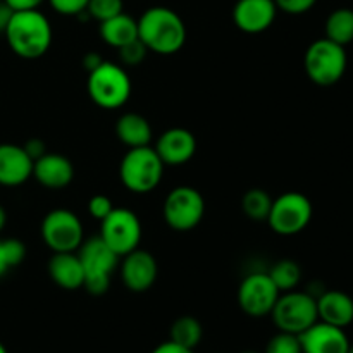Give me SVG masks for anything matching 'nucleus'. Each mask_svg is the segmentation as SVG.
Returning <instances> with one entry per match:
<instances>
[{
    "label": "nucleus",
    "mask_w": 353,
    "mask_h": 353,
    "mask_svg": "<svg viewBox=\"0 0 353 353\" xmlns=\"http://www.w3.org/2000/svg\"><path fill=\"white\" fill-rule=\"evenodd\" d=\"M269 278L279 290V293L292 292V290L299 288L300 281H302V268L296 264L292 259H283L278 261L271 269H269Z\"/></svg>",
    "instance_id": "25"
},
{
    "label": "nucleus",
    "mask_w": 353,
    "mask_h": 353,
    "mask_svg": "<svg viewBox=\"0 0 353 353\" xmlns=\"http://www.w3.org/2000/svg\"><path fill=\"white\" fill-rule=\"evenodd\" d=\"M6 224H7V212L6 209L0 205V233H2V230L6 228Z\"/></svg>",
    "instance_id": "40"
},
{
    "label": "nucleus",
    "mask_w": 353,
    "mask_h": 353,
    "mask_svg": "<svg viewBox=\"0 0 353 353\" xmlns=\"http://www.w3.org/2000/svg\"><path fill=\"white\" fill-rule=\"evenodd\" d=\"M3 34L10 50L28 61L47 54L54 38L50 21L38 9L14 10Z\"/></svg>",
    "instance_id": "2"
},
{
    "label": "nucleus",
    "mask_w": 353,
    "mask_h": 353,
    "mask_svg": "<svg viewBox=\"0 0 353 353\" xmlns=\"http://www.w3.org/2000/svg\"><path fill=\"white\" fill-rule=\"evenodd\" d=\"M269 316L274 321L278 331L299 336L319 321L316 296L310 295L309 292H299V290L279 293L278 302L272 307Z\"/></svg>",
    "instance_id": "7"
},
{
    "label": "nucleus",
    "mask_w": 353,
    "mask_h": 353,
    "mask_svg": "<svg viewBox=\"0 0 353 353\" xmlns=\"http://www.w3.org/2000/svg\"><path fill=\"white\" fill-rule=\"evenodd\" d=\"M164 162L150 145L128 148L119 164V178L124 188L137 195L150 193L161 185L164 176Z\"/></svg>",
    "instance_id": "3"
},
{
    "label": "nucleus",
    "mask_w": 353,
    "mask_h": 353,
    "mask_svg": "<svg viewBox=\"0 0 353 353\" xmlns=\"http://www.w3.org/2000/svg\"><path fill=\"white\" fill-rule=\"evenodd\" d=\"M41 238L54 254L78 252L85 241L83 223L72 210L54 209L41 221Z\"/></svg>",
    "instance_id": "11"
},
{
    "label": "nucleus",
    "mask_w": 353,
    "mask_h": 353,
    "mask_svg": "<svg viewBox=\"0 0 353 353\" xmlns=\"http://www.w3.org/2000/svg\"><path fill=\"white\" fill-rule=\"evenodd\" d=\"M348 353H353V343H350V348H348Z\"/></svg>",
    "instance_id": "43"
},
{
    "label": "nucleus",
    "mask_w": 353,
    "mask_h": 353,
    "mask_svg": "<svg viewBox=\"0 0 353 353\" xmlns=\"http://www.w3.org/2000/svg\"><path fill=\"white\" fill-rule=\"evenodd\" d=\"M203 338V327L200 321L193 316H183L172 323L169 330V340L174 341L176 345L195 350Z\"/></svg>",
    "instance_id": "24"
},
{
    "label": "nucleus",
    "mask_w": 353,
    "mask_h": 353,
    "mask_svg": "<svg viewBox=\"0 0 353 353\" xmlns=\"http://www.w3.org/2000/svg\"><path fill=\"white\" fill-rule=\"evenodd\" d=\"M47 271L52 281L59 288L65 290V292H74V290L83 288L85 272H83L78 252H59V254H54L48 261Z\"/></svg>",
    "instance_id": "20"
},
{
    "label": "nucleus",
    "mask_w": 353,
    "mask_h": 353,
    "mask_svg": "<svg viewBox=\"0 0 353 353\" xmlns=\"http://www.w3.org/2000/svg\"><path fill=\"white\" fill-rule=\"evenodd\" d=\"M9 269H12V265H10L9 257H7L6 247H3V240H0V278L6 276V272L9 271Z\"/></svg>",
    "instance_id": "39"
},
{
    "label": "nucleus",
    "mask_w": 353,
    "mask_h": 353,
    "mask_svg": "<svg viewBox=\"0 0 353 353\" xmlns=\"http://www.w3.org/2000/svg\"><path fill=\"white\" fill-rule=\"evenodd\" d=\"M162 214L171 230L179 233L192 231L205 216V199L193 186H176L165 196Z\"/></svg>",
    "instance_id": "9"
},
{
    "label": "nucleus",
    "mask_w": 353,
    "mask_h": 353,
    "mask_svg": "<svg viewBox=\"0 0 353 353\" xmlns=\"http://www.w3.org/2000/svg\"><path fill=\"white\" fill-rule=\"evenodd\" d=\"M2 2L12 10H31L38 9L45 0H2Z\"/></svg>",
    "instance_id": "35"
},
{
    "label": "nucleus",
    "mask_w": 353,
    "mask_h": 353,
    "mask_svg": "<svg viewBox=\"0 0 353 353\" xmlns=\"http://www.w3.org/2000/svg\"><path fill=\"white\" fill-rule=\"evenodd\" d=\"M100 38L103 43L112 48H121L131 41L138 40V21L130 14L121 12L110 19L102 21L99 28Z\"/></svg>",
    "instance_id": "21"
},
{
    "label": "nucleus",
    "mask_w": 353,
    "mask_h": 353,
    "mask_svg": "<svg viewBox=\"0 0 353 353\" xmlns=\"http://www.w3.org/2000/svg\"><path fill=\"white\" fill-rule=\"evenodd\" d=\"M241 353H259V352H255V350H245V352H241Z\"/></svg>",
    "instance_id": "42"
},
{
    "label": "nucleus",
    "mask_w": 353,
    "mask_h": 353,
    "mask_svg": "<svg viewBox=\"0 0 353 353\" xmlns=\"http://www.w3.org/2000/svg\"><path fill=\"white\" fill-rule=\"evenodd\" d=\"M314 216L312 202L300 192H286L272 200L271 212L265 223L276 234L295 236L310 224Z\"/></svg>",
    "instance_id": "8"
},
{
    "label": "nucleus",
    "mask_w": 353,
    "mask_h": 353,
    "mask_svg": "<svg viewBox=\"0 0 353 353\" xmlns=\"http://www.w3.org/2000/svg\"><path fill=\"white\" fill-rule=\"evenodd\" d=\"M33 178V161L21 145L0 143V185L21 186Z\"/></svg>",
    "instance_id": "17"
},
{
    "label": "nucleus",
    "mask_w": 353,
    "mask_h": 353,
    "mask_svg": "<svg viewBox=\"0 0 353 353\" xmlns=\"http://www.w3.org/2000/svg\"><path fill=\"white\" fill-rule=\"evenodd\" d=\"M23 148L26 150V154L30 155L31 161H37V159H40L41 155L47 154V150H45V143L41 140H38V138H33V140H28L26 143L23 145Z\"/></svg>",
    "instance_id": "34"
},
{
    "label": "nucleus",
    "mask_w": 353,
    "mask_h": 353,
    "mask_svg": "<svg viewBox=\"0 0 353 353\" xmlns=\"http://www.w3.org/2000/svg\"><path fill=\"white\" fill-rule=\"evenodd\" d=\"M154 148L164 165H183L195 155L196 138L186 128H171L159 137Z\"/></svg>",
    "instance_id": "16"
},
{
    "label": "nucleus",
    "mask_w": 353,
    "mask_h": 353,
    "mask_svg": "<svg viewBox=\"0 0 353 353\" xmlns=\"http://www.w3.org/2000/svg\"><path fill=\"white\" fill-rule=\"evenodd\" d=\"M278 16L274 0H238L233 7V21L238 30L257 34L269 30Z\"/></svg>",
    "instance_id": "14"
},
{
    "label": "nucleus",
    "mask_w": 353,
    "mask_h": 353,
    "mask_svg": "<svg viewBox=\"0 0 353 353\" xmlns=\"http://www.w3.org/2000/svg\"><path fill=\"white\" fill-rule=\"evenodd\" d=\"M279 299V290L268 272H252L245 276L238 288V305L250 317H265Z\"/></svg>",
    "instance_id": "12"
},
{
    "label": "nucleus",
    "mask_w": 353,
    "mask_h": 353,
    "mask_svg": "<svg viewBox=\"0 0 353 353\" xmlns=\"http://www.w3.org/2000/svg\"><path fill=\"white\" fill-rule=\"evenodd\" d=\"M100 238L119 257L140 248L141 223L137 214L130 209H116L100 221Z\"/></svg>",
    "instance_id": "10"
},
{
    "label": "nucleus",
    "mask_w": 353,
    "mask_h": 353,
    "mask_svg": "<svg viewBox=\"0 0 353 353\" xmlns=\"http://www.w3.org/2000/svg\"><path fill=\"white\" fill-rule=\"evenodd\" d=\"M150 353H195V352L190 350V348L181 347V345H176L174 341L169 340V341H164V343H161L159 347H155Z\"/></svg>",
    "instance_id": "36"
},
{
    "label": "nucleus",
    "mask_w": 353,
    "mask_h": 353,
    "mask_svg": "<svg viewBox=\"0 0 353 353\" xmlns=\"http://www.w3.org/2000/svg\"><path fill=\"white\" fill-rule=\"evenodd\" d=\"M278 10L290 14V16H300L312 9L317 0H274Z\"/></svg>",
    "instance_id": "32"
},
{
    "label": "nucleus",
    "mask_w": 353,
    "mask_h": 353,
    "mask_svg": "<svg viewBox=\"0 0 353 353\" xmlns=\"http://www.w3.org/2000/svg\"><path fill=\"white\" fill-rule=\"evenodd\" d=\"M90 0H48L52 9L62 16H79L85 12Z\"/></svg>",
    "instance_id": "30"
},
{
    "label": "nucleus",
    "mask_w": 353,
    "mask_h": 353,
    "mask_svg": "<svg viewBox=\"0 0 353 353\" xmlns=\"http://www.w3.org/2000/svg\"><path fill=\"white\" fill-rule=\"evenodd\" d=\"M121 12H124L123 0H90L88 6H86L88 17L99 21V23L110 19Z\"/></svg>",
    "instance_id": "27"
},
{
    "label": "nucleus",
    "mask_w": 353,
    "mask_h": 353,
    "mask_svg": "<svg viewBox=\"0 0 353 353\" xmlns=\"http://www.w3.org/2000/svg\"><path fill=\"white\" fill-rule=\"evenodd\" d=\"M324 31H326L327 40L341 45V47L350 45L353 41V9L340 7V9L333 10L327 16Z\"/></svg>",
    "instance_id": "23"
},
{
    "label": "nucleus",
    "mask_w": 353,
    "mask_h": 353,
    "mask_svg": "<svg viewBox=\"0 0 353 353\" xmlns=\"http://www.w3.org/2000/svg\"><path fill=\"white\" fill-rule=\"evenodd\" d=\"M302 353H348L350 340L343 327L317 321L316 324L299 334Z\"/></svg>",
    "instance_id": "15"
},
{
    "label": "nucleus",
    "mask_w": 353,
    "mask_h": 353,
    "mask_svg": "<svg viewBox=\"0 0 353 353\" xmlns=\"http://www.w3.org/2000/svg\"><path fill=\"white\" fill-rule=\"evenodd\" d=\"M14 10L10 9L9 6H6V3H0V33H3L7 28V24H9L10 21V16H12Z\"/></svg>",
    "instance_id": "38"
},
{
    "label": "nucleus",
    "mask_w": 353,
    "mask_h": 353,
    "mask_svg": "<svg viewBox=\"0 0 353 353\" xmlns=\"http://www.w3.org/2000/svg\"><path fill=\"white\" fill-rule=\"evenodd\" d=\"M33 178L48 190H62L74 179V165L62 154H45L33 162Z\"/></svg>",
    "instance_id": "18"
},
{
    "label": "nucleus",
    "mask_w": 353,
    "mask_h": 353,
    "mask_svg": "<svg viewBox=\"0 0 353 353\" xmlns=\"http://www.w3.org/2000/svg\"><path fill=\"white\" fill-rule=\"evenodd\" d=\"M116 137L128 148H137L150 145L152 126L147 117L137 112H126L117 119Z\"/></svg>",
    "instance_id": "22"
},
{
    "label": "nucleus",
    "mask_w": 353,
    "mask_h": 353,
    "mask_svg": "<svg viewBox=\"0 0 353 353\" xmlns=\"http://www.w3.org/2000/svg\"><path fill=\"white\" fill-rule=\"evenodd\" d=\"M138 38L141 43L159 55H174L185 47L186 26L176 10L155 6L138 17Z\"/></svg>",
    "instance_id": "1"
},
{
    "label": "nucleus",
    "mask_w": 353,
    "mask_h": 353,
    "mask_svg": "<svg viewBox=\"0 0 353 353\" xmlns=\"http://www.w3.org/2000/svg\"><path fill=\"white\" fill-rule=\"evenodd\" d=\"M86 90L95 105L107 110L119 109L131 97L130 74L121 64L103 61L88 72Z\"/></svg>",
    "instance_id": "4"
},
{
    "label": "nucleus",
    "mask_w": 353,
    "mask_h": 353,
    "mask_svg": "<svg viewBox=\"0 0 353 353\" xmlns=\"http://www.w3.org/2000/svg\"><path fill=\"white\" fill-rule=\"evenodd\" d=\"M0 353H9V352H7V348L3 347V343H0Z\"/></svg>",
    "instance_id": "41"
},
{
    "label": "nucleus",
    "mask_w": 353,
    "mask_h": 353,
    "mask_svg": "<svg viewBox=\"0 0 353 353\" xmlns=\"http://www.w3.org/2000/svg\"><path fill=\"white\" fill-rule=\"evenodd\" d=\"M264 353H302V347L296 334L279 331L268 341Z\"/></svg>",
    "instance_id": "28"
},
{
    "label": "nucleus",
    "mask_w": 353,
    "mask_h": 353,
    "mask_svg": "<svg viewBox=\"0 0 353 353\" xmlns=\"http://www.w3.org/2000/svg\"><path fill=\"white\" fill-rule=\"evenodd\" d=\"M317 316L323 323L348 327L353 323V299L340 290H324L316 299Z\"/></svg>",
    "instance_id": "19"
},
{
    "label": "nucleus",
    "mask_w": 353,
    "mask_h": 353,
    "mask_svg": "<svg viewBox=\"0 0 353 353\" xmlns=\"http://www.w3.org/2000/svg\"><path fill=\"white\" fill-rule=\"evenodd\" d=\"M112 200L107 195H93L92 199L88 200V214L99 221L105 219V217L112 212Z\"/></svg>",
    "instance_id": "31"
},
{
    "label": "nucleus",
    "mask_w": 353,
    "mask_h": 353,
    "mask_svg": "<svg viewBox=\"0 0 353 353\" xmlns=\"http://www.w3.org/2000/svg\"><path fill=\"white\" fill-rule=\"evenodd\" d=\"M3 247H6L7 257H9V262L12 268L19 265L26 259V245L21 240H17V238H7V240H3Z\"/></svg>",
    "instance_id": "33"
},
{
    "label": "nucleus",
    "mask_w": 353,
    "mask_h": 353,
    "mask_svg": "<svg viewBox=\"0 0 353 353\" xmlns=\"http://www.w3.org/2000/svg\"><path fill=\"white\" fill-rule=\"evenodd\" d=\"M159 274V265L154 255L147 250L130 252L121 262V278L124 286L133 293H145L155 285Z\"/></svg>",
    "instance_id": "13"
},
{
    "label": "nucleus",
    "mask_w": 353,
    "mask_h": 353,
    "mask_svg": "<svg viewBox=\"0 0 353 353\" xmlns=\"http://www.w3.org/2000/svg\"><path fill=\"white\" fill-rule=\"evenodd\" d=\"M117 52H119V64L123 68H137V65H140L145 61L148 48L138 38V40L124 45V47L117 48Z\"/></svg>",
    "instance_id": "29"
},
{
    "label": "nucleus",
    "mask_w": 353,
    "mask_h": 353,
    "mask_svg": "<svg viewBox=\"0 0 353 353\" xmlns=\"http://www.w3.org/2000/svg\"><path fill=\"white\" fill-rule=\"evenodd\" d=\"M78 255L85 272L83 288L95 296L107 293L114 271L119 265V255L107 247L100 236L83 241L78 248Z\"/></svg>",
    "instance_id": "5"
},
{
    "label": "nucleus",
    "mask_w": 353,
    "mask_h": 353,
    "mask_svg": "<svg viewBox=\"0 0 353 353\" xmlns=\"http://www.w3.org/2000/svg\"><path fill=\"white\" fill-rule=\"evenodd\" d=\"M0 3H2V2H0Z\"/></svg>",
    "instance_id": "44"
},
{
    "label": "nucleus",
    "mask_w": 353,
    "mask_h": 353,
    "mask_svg": "<svg viewBox=\"0 0 353 353\" xmlns=\"http://www.w3.org/2000/svg\"><path fill=\"white\" fill-rule=\"evenodd\" d=\"M272 196L262 188H252L241 199V210L250 221H268L272 207Z\"/></svg>",
    "instance_id": "26"
},
{
    "label": "nucleus",
    "mask_w": 353,
    "mask_h": 353,
    "mask_svg": "<svg viewBox=\"0 0 353 353\" xmlns=\"http://www.w3.org/2000/svg\"><path fill=\"white\" fill-rule=\"evenodd\" d=\"M102 62H103V57H102V55L97 54V52H88V54H86L85 57H83V65H85V69L88 72L93 71V69L99 68V65L102 64Z\"/></svg>",
    "instance_id": "37"
},
{
    "label": "nucleus",
    "mask_w": 353,
    "mask_h": 353,
    "mask_svg": "<svg viewBox=\"0 0 353 353\" xmlns=\"http://www.w3.org/2000/svg\"><path fill=\"white\" fill-rule=\"evenodd\" d=\"M303 68L312 83L319 86H333L345 76L348 57L345 47L327 40L326 37L312 41L303 57Z\"/></svg>",
    "instance_id": "6"
}]
</instances>
